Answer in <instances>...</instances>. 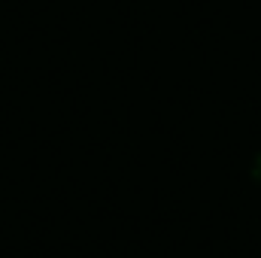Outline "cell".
I'll use <instances>...</instances> for the list:
<instances>
[]
</instances>
